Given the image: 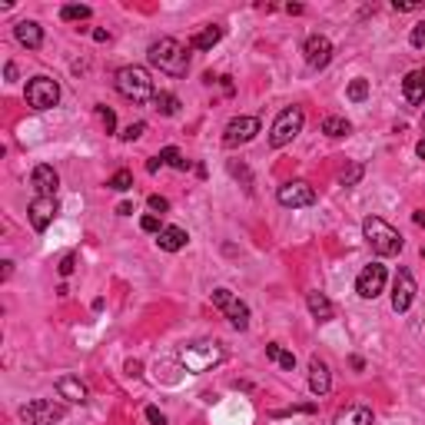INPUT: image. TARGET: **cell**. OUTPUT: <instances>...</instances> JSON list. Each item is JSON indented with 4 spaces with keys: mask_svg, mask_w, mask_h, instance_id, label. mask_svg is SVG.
<instances>
[{
    "mask_svg": "<svg viewBox=\"0 0 425 425\" xmlns=\"http://www.w3.org/2000/svg\"><path fill=\"white\" fill-rule=\"evenodd\" d=\"M3 76H7V83H14L17 80V63H7V67H3Z\"/></svg>",
    "mask_w": 425,
    "mask_h": 425,
    "instance_id": "40",
    "label": "cell"
},
{
    "mask_svg": "<svg viewBox=\"0 0 425 425\" xmlns=\"http://www.w3.org/2000/svg\"><path fill=\"white\" fill-rule=\"evenodd\" d=\"M223 33H226V31H223L219 24H210V27H203L199 33H193V37H190V50H212V47L223 40Z\"/></svg>",
    "mask_w": 425,
    "mask_h": 425,
    "instance_id": "21",
    "label": "cell"
},
{
    "mask_svg": "<svg viewBox=\"0 0 425 425\" xmlns=\"http://www.w3.org/2000/svg\"><path fill=\"white\" fill-rule=\"evenodd\" d=\"M309 389H312V395H326L333 389V372L319 356L309 359Z\"/></svg>",
    "mask_w": 425,
    "mask_h": 425,
    "instance_id": "16",
    "label": "cell"
},
{
    "mask_svg": "<svg viewBox=\"0 0 425 425\" xmlns=\"http://www.w3.org/2000/svg\"><path fill=\"white\" fill-rule=\"evenodd\" d=\"M14 37H17V44L27 47V50H40L44 47V27L37 20H20L14 27Z\"/></svg>",
    "mask_w": 425,
    "mask_h": 425,
    "instance_id": "17",
    "label": "cell"
},
{
    "mask_svg": "<svg viewBox=\"0 0 425 425\" xmlns=\"http://www.w3.org/2000/svg\"><path fill=\"white\" fill-rule=\"evenodd\" d=\"M143 133H147V123H143V120H137V123H130V126L123 130L120 137L126 140V143H133V140H140V137H143Z\"/></svg>",
    "mask_w": 425,
    "mask_h": 425,
    "instance_id": "31",
    "label": "cell"
},
{
    "mask_svg": "<svg viewBox=\"0 0 425 425\" xmlns=\"http://www.w3.org/2000/svg\"><path fill=\"white\" fill-rule=\"evenodd\" d=\"M57 392H60V399H67V402H87V385L76 379V376H60V379H57Z\"/></svg>",
    "mask_w": 425,
    "mask_h": 425,
    "instance_id": "22",
    "label": "cell"
},
{
    "mask_svg": "<svg viewBox=\"0 0 425 425\" xmlns=\"http://www.w3.org/2000/svg\"><path fill=\"white\" fill-rule=\"evenodd\" d=\"M147 57H150V63L160 74L186 76V70H190V53H186V47H183L180 40H173V37L153 40L150 50H147Z\"/></svg>",
    "mask_w": 425,
    "mask_h": 425,
    "instance_id": "1",
    "label": "cell"
},
{
    "mask_svg": "<svg viewBox=\"0 0 425 425\" xmlns=\"http://www.w3.org/2000/svg\"><path fill=\"white\" fill-rule=\"evenodd\" d=\"M422 256H425V249H422Z\"/></svg>",
    "mask_w": 425,
    "mask_h": 425,
    "instance_id": "49",
    "label": "cell"
},
{
    "mask_svg": "<svg viewBox=\"0 0 425 425\" xmlns=\"http://www.w3.org/2000/svg\"><path fill=\"white\" fill-rule=\"evenodd\" d=\"M147 206H150L153 212H167L169 210V199L167 197H150V199H147Z\"/></svg>",
    "mask_w": 425,
    "mask_h": 425,
    "instance_id": "37",
    "label": "cell"
},
{
    "mask_svg": "<svg viewBox=\"0 0 425 425\" xmlns=\"http://www.w3.org/2000/svg\"><path fill=\"white\" fill-rule=\"evenodd\" d=\"M409 40H412V47H419V50H425V20H422V24H415V27H412Z\"/></svg>",
    "mask_w": 425,
    "mask_h": 425,
    "instance_id": "34",
    "label": "cell"
},
{
    "mask_svg": "<svg viewBox=\"0 0 425 425\" xmlns=\"http://www.w3.org/2000/svg\"><path fill=\"white\" fill-rule=\"evenodd\" d=\"M74 269H76V253H67V256L60 259V266H57V273H60L63 279H67V276L74 273Z\"/></svg>",
    "mask_w": 425,
    "mask_h": 425,
    "instance_id": "33",
    "label": "cell"
},
{
    "mask_svg": "<svg viewBox=\"0 0 425 425\" xmlns=\"http://www.w3.org/2000/svg\"><path fill=\"white\" fill-rule=\"evenodd\" d=\"M147 422L150 425H167V415L156 409V406H147Z\"/></svg>",
    "mask_w": 425,
    "mask_h": 425,
    "instance_id": "36",
    "label": "cell"
},
{
    "mask_svg": "<svg viewBox=\"0 0 425 425\" xmlns=\"http://www.w3.org/2000/svg\"><path fill=\"white\" fill-rule=\"evenodd\" d=\"M359 180H362V163H352V167L339 176V183H342V186H356Z\"/></svg>",
    "mask_w": 425,
    "mask_h": 425,
    "instance_id": "30",
    "label": "cell"
},
{
    "mask_svg": "<svg viewBox=\"0 0 425 425\" xmlns=\"http://www.w3.org/2000/svg\"><path fill=\"white\" fill-rule=\"evenodd\" d=\"M256 133H259L256 117H236V120L226 123V130H223V143H226V147H240V143H249Z\"/></svg>",
    "mask_w": 425,
    "mask_h": 425,
    "instance_id": "12",
    "label": "cell"
},
{
    "mask_svg": "<svg viewBox=\"0 0 425 425\" xmlns=\"http://www.w3.org/2000/svg\"><path fill=\"white\" fill-rule=\"evenodd\" d=\"M93 40H97V44H103V40H110V33H106V31H93Z\"/></svg>",
    "mask_w": 425,
    "mask_h": 425,
    "instance_id": "46",
    "label": "cell"
},
{
    "mask_svg": "<svg viewBox=\"0 0 425 425\" xmlns=\"http://www.w3.org/2000/svg\"><path fill=\"white\" fill-rule=\"evenodd\" d=\"M160 160L167 163V167H173V169H190V160L183 156L176 147H167V150H160Z\"/></svg>",
    "mask_w": 425,
    "mask_h": 425,
    "instance_id": "28",
    "label": "cell"
},
{
    "mask_svg": "<svg viewBox=\"0 0 425 425\" xmlns=\"http://www.w3.org/2000/svg\"><path fill=\"white\" fill-rule=\"evenodd\" d=\"M212 306H216L219 312H226V319H229V326H233V329H240V333H243L246 326H249V306L240 303L229 289H216V292H212Z\"/></svg>",
    "mask_w": 425,
    "mask_h": 425,
    "instance_id": "8",
    "label": "cell"
},
{
    "mask_svg": "<svg viewBox=\"0 0 425 425\" xmlns=\"http://www.w3.org/2000/svg\"><path fill=\"white\" fill-rule=\"evenodd\" d=\"M97 113H100V120H103L106 133H113V130H117V113H113L110 106H97Z\"/></svg>",
    "mask_w": 425,
    "mask_h": 425,
    "instance_id": "32",
    "label": "cell"
},
{
    "mask_svg": "<svg viewBox=\"0 0 425 425\" xmlns=\"http://www.w3.org/2000/svg\"><path fill=\"white\" fill-rule=\"evenodd\" d=\"M415 299V279H412L409 269H399L392 283V309L395 312H406Z\"/></svg>",
    "mask_w": 425,
    "mask_h": 425,
    "instance_id": "14",
    "label": "cell"
},
{
    "mask_svg": "<svg viewBox=\"0 0 425 425\" xmlns=\"http://www.w3.org/2000/svg\"><path fill=\"white\" fill-rule=\"evenodd\" d=\"M176 359L183 362V369H186V372L199 376V372H210V369H216V365L226 359V352H223V346H219V342L199 339V342H186V346H180Z\"/></svg>",
    "mask_w": 425,
    "mask_h": 425,
    "instance_id": "2",
    "label": "cell"
},
{
    "mask_svg": "<svg viewBox=\"0 0 425 425\" xmlns=\"http://www.w3.org/2000/svg\"><path fill=\"white\" fill-rule=\"evenodd\" d=\"M422 126H425V117H422Z\"/></svg>",
    "mask_w": 425,
    "mask_h": 425,
    "instance_id": "48",
    "label": "cell"
},
{
    "mask_svg": "<svg viewBox=\"0 0 425 425\" xmlns=\"http://www.w3.org/2000/svg\"><path fill=\"white\" fill-rule=\"evenodd\" d=\"M276 362L283 365V369H289V372H292V369H296V356H292V352H286V349H279Z\"/></svg>",
    "mask_w": 425,
    "mask_h": 425,
    "instance_id": "38",
    "label": "cell"
},
{
    "mask_svg": "<svg viewBox=\"0 0 425 425\" xmlns=\"http://www.w3.org/2000/svg\"><path fill=\"white\" fill-rule=\"evenodd\" d=\"M306 306H309V312H312L319 322L335 319V306L329 303V296H326V292H306Z\"/></svg>",
    "mask_w": 425,
    "mask_h": 425,
    "instance_id": "20",
    "label": "cell"
},
{
    "mask_svg": "<svg viewBox=\"0 0 425 425\" xmlns=\"http://www.w3.org/2000/svg\"><path fill=\"white\" fill-rule=\"evenodd\" d=\"M113 83H117V93L126 97L130 103H150L153 97V80L147 74V67H137V63H130V67H120L117 76H113Z\"/></svg>",
    "mask_w": 425,
    "mask_h": 425,
    "instance_id": "3",
    "label": "cell"
},
{
    "mask_svg": "<svg viewBox=\"0 0 425 425\" xmlns=\"http://www.w3.org/2000/svg\"><path fill=\"white\" fill-rule=\"evenodd\" d=\"M392 7H395V10H419L422 3H415V0H395Z\"/></svg>",
    "mask_w": 425,
    "mask_h": 425,
    "instance_id": "39",
    "label": "cell"
},
{
    "mask_svg": "<svg viewBox=\"0 0 425 425\" xmlns=\"http://www.w3.org/2000/svg\"><path fill=\"white\" fill-rule=\"evenodd\" d=\"M90 7L87 3H63L60 7V20H67V24H80V20H90Z\"/></svg>",
    "mask_w": 425,
    "mask_h": 425,
    "instance_id": "25",
    "label": "cell"
},
{
    "mask_svg": "<svg viewBox=\"0 0 425 425\" xmlns=\"http://www.w3.org/2000/svg\"><path fill=\"white\" fill-rule=\"evenodd\" d=\"M24 97H27V106H33V110H53L60 103V83L50 76H33Z\"/></svg>",
    "mask_w": 425,
    "mask_h": 425,
    "instance_id": "6",
    "label": "cell"
},
{
    "mask_svg": "<svg viewBox=\"0 0 425 425\" xmlns=\"http://www.w3.org/2000/svg\"><path fill=\"white\" fill-rule=\"evenodd\" d=\"M140 229H143V233H156V236H160V229H163V226H160V219L150 212V216H143V219H140Z\"/></svg>",
    "mask_w": 425,
    "mask_h": 425,
    "instance_id": "35",
    "label": "cell"
},
{
    "mask_svg": "<svg viewBox=\"0 0 425 425\" xmlns=\"http://www.w3.org/2000/svg\"><path fill=\"white\" fill-rule=\"evenodd\" d=\"M10 273H14V262H3V269H0V279H10Z\"/></svg>",
    "mask_w": 425,
    "mask_h": 425,
    "instance_id": "44",
    "label": "cell"
},
{
    "mask_svg": "<svg viewBox=\"0 0 425 425\" xmlns=\"http://www.w3.org/2000/svg\"><path fill=\"white\" fill-rule=\"evenodd\" d=\"M160 167H163V160H160V156H153L150 163H147V173H156Z\"/></svg>",
    "mask_w": 425,
    "mask_h": 425,
    "instance_id": "42",
    "label": "cell"
},
{
    "mask_svg": "<svg viewBox=\"0 0 425 425\" xmlns=\"http://www.w3.org/2000/svg\"><path fill=\"white\" fill-rule=\"evenodd\" d=\"M322 133H326V137H349L352 123L346 120V117H326V120H322Z\"/></svg>",
    "mask_w": 425,
    "mask_h": 425,
    "instance_id": "24",
    "label": "cell"
},
{
    "mask_svg": "<svg viewBox=\"0 0 425 425\" xmlns=\"http://www.w3.org/2000/svg\"><path fill=\"white\" fill-rule=\"evenodd\" d=\"M303 57H306V63H309L312 70H326V67H329V60H333V44H329V37H322V33L306 37Z\"/></svg>",
    "mask_w": 425,
    "mask_h": 425,
    "instance_id": "10",
    "label": "cell"
},
{
    "mask_svg": "<svg viewBox=\"0 0 425 425\" xmlns=\"http://www.w3.org/2000/svg\"><path fill=\"white\" fill-rule=\"evenodd\" d=\"M63 415H67V409L60 402H53V399H33V402H27L20 409V419L27 425H53L60 422Z\"/></svg>",
    "mask_w": 425,
    "mask_h": 425,
    "instance_id": "7",
    "label": "cell"
},
{
    "mask_svg": "<svg viewBox=\"0 0 425 425\" xmlns=\"http://www.w3.org/2000/svg\"><path fill=\"white\" fill-rule=\"evenodd\" d=\"M106 190H117V193L133 190V173H130V169H117V173L106 180Z\"/></svg>",
    "mask_w": 425,
    "mask_h": 425,
    "instance_id": "27",
    "label": "cell"
},
{
    "mask_svg": "<svg viewBox=\"0 0 425 425\" xmlns=\"http://www.w3.org/2000/svg\"><path fill=\"white\" fill-rule=\"evenodd\" d=\"M415 153H419V160H425V137L415 143Z\"/></svg>",
    "mask_w": 425,
    "mask_h": 425,
    "instance_id": "47",
    "label": "cell"
},
{
    "mask_svg": "<svg viewBox=\"0 0 425 425\" xmlns=\"http://www.w3.org/2000/svg\"><path fill=\"white\" fill-rule=\"evenodd\" d=\"M346 97H349L352 103H362L365 97H369V80H362V76H356L349 83V90H346Z\"/></svg>",
    "mask_w": 425,
    "mask_h": 425,
    "instance_id": "29",
    "label": "cell"
},
{
    "mask_svg": "<svg viewBox=\"0 0 425 425\" xmlns=\"http://www.w3.org/2000/svg\"><path fill=\"white\" fill-rule=\"evenodd\" d=\"M276 199H279V206H286V210H303V206H312V203H316V190L306 180H289L279 186Z\"/></svg>",
    "mask_w": 425,
    "mask_h": 425,
    "instance_id": "9",
    "label": "cell"
},
{
    "mask_svg": "<svg viewBox=\"0 0 425 425\" xmlns=\"http://www.w3.org/2000/svg\"><path fill=\"white\" fill-rule=\"evenodd\" d=\"M276 356H279V342H269V346H266V359L276 362Z\"/></svg>",
    "mask_w": 425,
    "mask_h": 425,
    "instance_id": "41",
    "label": "cell"
},
{
    "mask_svg": "<svg viewBox=\"0 0 425 425\" xmlns=\"http://www.w3.org/2000/svg\"><path fill=\"white\" fill-rule=\"evenodd\" d=\"M303 110L299 106H286V110H279V117L273 120V126H269V147H286V143H292V140L303 133Z\"/></svg>",
    "mask_w": 425,
    "mask_h": 425,
    "instance_id": "5",
    "label": "cell"
},
{
    "mask_svg": "<svg viewBox=\"0 0 425 425\" xmlns=\"http://www.w3.org/2000/svg\"><path fill=\"white\" fill-rule=\"evenodd\" d=\"M412 219H415V226H425V210H415L412 212Z\"/></svg>",
    "mask_w": 425,
    "mask_h": 425,
    "instance_id": "43",
    "label": "cell"
},
{
    "mask_svg": "<svg viewBox=\"0 0 425 425\" xmlns=\"http://www.w3.org/2000/svg\"><path fill=\"white\" fill-rule=\"evenodd\" d=\"M186 243H190V236H186V229H180V226H163L160 236H156V246H160L163 253H180Z\"/></svg>",
    "mask_w": 425,
    "mask_h": 425,
    "instance_id": "18",
    "label": "cell"
},
{
    "mask_svg": "<svg viewBox=\"0 0 425 425\" xmlns=\"http://www.w3.org/2000/svg\"><path fill=\"white\" fill-rule=\"evenodd\" d=\"M31 183H33V190H37V197H53L57 186H60V176H57V169L53 167L40 163V167H33Z\"/></svg>",
    "mask_w": 425,
    "mask_h": 425,
    "instance_id": "15",
    "label": "cell"
},
{
    "mask_svg": "<svg viewBox=\"0 0 425 425\" xmlns=\"http://www.w3.org/2000/svg\"><path fill=\"white\" fill-rule=\"evenodd\" d=\"M362 233H365V240H369V246H372L376 256H399L402 246H406L402 243V236H399L382 216H365Z\"/></svg>",
    "mask_w": 425,
    "mask_h": 425,
    "instance_id": "4",
    "label": "cell"
},
{
    "mask_svg": "<svg viewBox=\"0 0 425 425\" xmlns=\"http://www.w3.org/2000/svg\"><path fill=\"white\" fill-rule=\"evenodd\" d=\"M333 425H372V409L369 406H349L335 415Z\"/></svg>",
    "mask_w": 425,
    "mask_h": 425,
    "instance_id": "23",
    "label": "cell"
},
{
    "mask_svg": "<svg viewBox=\"0 0 425 425\" xmlns=\"http://www.w3.org/2000/svg\"><path fill=\"white\" fill-rule=\"evenodd\" d=\"M153 106H156L160 117H176V113H180V100H176L173 93H156V97H153Z\"/></svg>",
    "mask_w": 425,
    "mask_h": 425,
    "instance_id": "26",
    "label": "cell"
},
{
    "mask_svg": "<svg viewBox=\"0 0 425 425\" xmlns=\"http://www.w3.org/2000/svg\"><path fill=\"white\" fill-rule=\"evenodd\" d=\"M402 93H406V100H409L412 106L425 103V70H412V74H406V80H402Z\"/></svg>",
    "mask_w": 425,
    "mask_h": 425,
    "instance_id": "19",
    "label": "cell"
},
{
    "mask_svg": "<svg viewBox=\"0 0 425 425\" xmlns=\"http://www.w3.org/2000/svg\"><path fill=\"white\" fill-rule=\"evenodd\" d=\"M117 212H120V216H130V212H133V203H120V206H117Z\"/></svg>",
    "mask_w": 425,
    "mask_h": 425,
    "instance_id": "45",
    "label": "cell"
},
{
    "mask_svg": "<svg viewBox=\"0 0 425 425\" xmlns=\"http://www.w3.org/2000/svg\"><path fill=\"white\" fill-rule=\"evenodd\" d=\"M57 210H60V206H57V199H53V197H37V199L31 203V206H27V216H31V226L37 229V233H47V226L53 223V216H57Z\"/></svg>",
    "mask_w": 425,
    "mask_h": 425,
    "instance_id": "13",
    "label": "cell"
},
{
    "mask_svg": "<svg viewBox=\"0 0 425 425\" xmlns=\"http://www.w3.org/2000/svg\"><path fill=\"white\" fill-rule=\"evenodd\" d=\"M382 286H385V266L382 262H369L362 273H359V279H356V292L362 299H376L382 292Z\"/></svg>",
    "mask_w": 425,
    "mask_h": 425,
    "instance_id": "11",
    "label": "cell"
}]
</instances>
